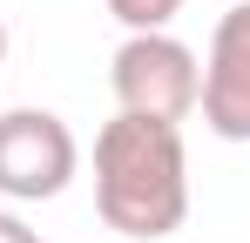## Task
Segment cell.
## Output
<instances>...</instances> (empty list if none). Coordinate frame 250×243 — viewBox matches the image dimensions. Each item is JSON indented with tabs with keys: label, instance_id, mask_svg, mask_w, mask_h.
Masks as SVG:
<instances>
[{
	"label": "cell",
	"instance_id": "1",
	"mask_svg": "<svg viewBox=\"0 0 250 243\" xmlns=\"http://www.w3.org/2000/svg\"><path fill=\"white\" fill-rule=\"evenodd\" d=\"M95 209L122 243L176 237L189 216V149L176 122L115 115L95 135Z\"/></svg>",
	"mask_w": 250,
	"mask_h": 243
},
{
	"label": "cell",
	"instance_id": "2",
	"mask_svg": "<svg viewBox=\"0 0 250 243\" xmlns=\"http://www.w3.org/2000/svg\"><path fill=\"white\" fill-rule=\"evenodd\" d=\"M108 88H115L122 115L183 128V115H196V95H203V61L176 34H128L108 61Z\"/></svg>",
	"mask_w": 250,
	"mask_h": 243
},
{
	"label": "cell",
	"instance_id": "3",
	"mask_svg": "<svg viewBox=\"0 0 250 243\" xmlns=\"http://www.w3.org/2000/svg\"><path fill=\"white\" fill-rule=\"evenodd\" d=\"M82 169V142L54 108H7L0 115V196L7 202H47Z\"/></svg>",
	"mask_w": 250,
	"mask_h": 243
},
{
	"label": "cell",
	"instance_id": "4",
	"mask_svg": "<svg viewBox=\"0 0 250 243\" xmlns=\"http://www.w3.org/2000/svg\"><path fill=\"white\" fill-rule=\"evenodd\" d=\"M203 108L209 135L223 142H250V0H237L216 34H209V61H203Z\"/></svg>",
	"mask_w": 250,
	"mask_h": 243
},
{
	"label": "cell",
	"instance_id": "5",
	"mask_svg": "<svg viewBox=\"0 0 250 243\" xmlns=\"http://www.w3.org/2000/svg\"><path fill=\"white\" fill-rule=\"evenodd\" d=\"M108 14L128 34H169V20L183 14V0H108Z\"/></svg>",
	"mask_w": 250,
	"mask_h": 243
},
{
	"label": "cell",
	"instance_id": "6",
	"mask_svg": "<svg viewBox=\"0 0 250 243\" xmlns=\"http://www.w3.org/2000/svg\"><path fill=\"white\" fill-rule=\"evenodd\" d=\"M0 243H41V237H34V230H27L14 209H0Z\"/></svg>",
	"mask_w": 250,
	"mask_h": 243
},
{
	"label": "cell",
	"instance_id": "7",
	"mask_svg": "<svg viewBox=\"0 0 250 243\" xmlns=\"http://www.w3.org/2000/svg\"><path fill=\"white\" fill-rule=\"evenodd\" d=\"M0 61H7V20H0Z\"/></svg>",
	"mask_w": 250,
	"mask_h": 243
}]
</instances>
